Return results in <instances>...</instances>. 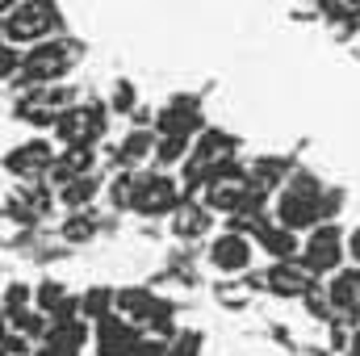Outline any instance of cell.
<instances>
[{
    "mask_svg": "<svg viewBox=\"0 0 360 356\" xmlns=\"http://www.w3.org/2000/svg\"><path fill=\"white\" fill-rule=\"evenodd\" d=\"M297 260L310 268L314 276H327V272H335V268L348 260V235L340 231V222H335V218H323V222H314V227L306 231V239H302V252H297Z\"/></svg>",
    "mask_w": 360,
    "mask_h": 356,
    "instance_id": "obj_6",
    "label": "cell"
},
{
    "mask_svg": "<svg viewBox=\"0 0 360 356\" xmlns=\"http://www.w3.org/2000/svg\"><path fill=\"white\" fill-rule=\"evenodd\" d=\"M348 260H352V265H360V227L348 235Z\"/></svg>",
    "mask_w": 360,
    "mask_h": 356,
    "instance_id": "obj_28",
    "label": "cell"
},
{
    "mask_svg": "<svg viewBox=\"0 0 360 356\" xmlns=\"http://www.w3.org/2000/svg\"><path fill=\"white\" fill-rule=\"evenodd\" d=\"M348 4H360V0H348Z\"/></svg>",
    "mask_w": 360,
    "mask_h": 356,
    "instance_id": "obj_30",
    "label": "cell"
},
{
    "mask_svg": "<svg viewBox=\"0 0 360 356\" xmlns=\"http://www.w3.org/2000/svg\"><path fill=\"white\" fill-rule=\"evenodd\" d=\"M96 193H101V177L96 172H84V177H72L68 184H59V205H68V210H89L92 201H96Z\"/></svg>",
    "mask_w": 360,
    "mask_h": 356,
    "instance_id": "obj_17",
    "label": "cell"
},
{
    "mask_svg": "<svg viewBox=\"0 0 360 356\" xmlns=\"http://www.w3.org/2000/svg\"><path fill=\"white\" fill-rule=\"evenodd\" d=\"M59 235H63L68 243H89L92 235H96V218H92V210H72Z\"/></svg>",
    "mask_w": 360,
    "mask_h": 356,
    "instance_id": "obj_20",
    "label": "cell"
},
{
    "mask_svg": "<svg viewBox=\"0 0 360 356\" xmlns=\"http://www.w3.org/2000/svg\"><path fill=\"white\" fill-rule=\"evenodd\" d=\"M51 164H55V147L46 139H38V134L4 151V172L17 180H42L51 172Z\"/></svg>",
    "mask_w": 360,
    "mask_h": 356,
    "instance_id": "obj_9",
    "label": "cell"
},
{
    "mask_svg": "<svg viewBox=\"0 0 360 356\" xmlns=\"http://www.w3.org/2000/svg\"><path fill=\"white\" fill-rule=\"evenodd\" d=\"M289 160H281V155H264V160H256L252 164V172H248V180L256 184V189H264V193H272V189H281L285 180H289Z\"/></svg>",
    "mask_w": 360,
    "mask_h": 356,
    "instance_id": "obj_18",
    "label": "cell"
},
{
    "mask_svg": "<svg viewBox=\"0 0 360 356\" xmlns=\"http://www.w3.org/2000/svg\"><path fill=\"white\" fill-rule=\"evenodd\" d=\"M51 130H55V139L63 147H96L105 139V130H109V105H101V101H76L72 109H63L55 117Z\"/></svg>",
    "mask_w": 360,
    "mask_h": 356,
    "instance_id": "obj_5",
    "label": "cell"
},
{
    "mask_svg": "<svg viewBox=\"0 0 360 356\" xmlns=\"http://www.w3.org/2000/svg\"><path fill=\"white\" fill-rule=\"evenodd\" d=\"M143 340V327L130 323L126 314L109 310L105 319L92 323V344H96V356H130V348Z\"/></svg>",
    "mask_w": 360,
    "mask_h": 356,
    "instance_id": "obj_10",
    "label": "cell"
},
{
    "mask_svg": "<svg viewBox=\"0 0 360 356\" xmlns=\"http://www.w3.org/2000/svg\"><path fill=\"white\" fill-rule=\"evenodd\" d=\"M109 201L117 205V210H130V193H134V168H122L117 177L109 180Z\"/></svg>",
    "mask_w": 360,
    "mask_h": 356,
    "instance_id": "obj_22",
    "label": "cell"
},
{
    "mask_svg": "<svg viewBox=\"0 0 360 356\" xmlns=\"http://www.w3.org/2000/svg\"><path fill=\"white\" fill-rule=\"evenodd\" d=\"M109 310H113V289H89V293L80 298V314L92 319V323H96V319H105Z\"/></svg>",
    "mask_w": 360,
    "mask_h": 356,
    "instance_id": "obj_21",
    "label": "cell"
},
{
    "mask_svg": "<svg viewBox=\"0 0 360 356\" xmlns=\"http://www.w3.org/2000/svg\"><path fill=\"white\" fill-rule=\"evenodd\" d=\"M197 348H201V336L197 331H176L168 340V356H197Z\"/></svg>",
    "mask_w": 360,
    "mask_h": 356,
    "instance_id": "obj_26",
    "label": "cell"
},
{
    "mask_svg": "<svg viewBox=\"0 0 360 356\" xmlns=\"http://www.w3.org/2000/svg\"><path fill=\"white\" fill-rule=\"evenodd\" d=\"M72 105H76V89H72L68 80H59V84H30V89H21L13 113H17L25 126H34V130H51L55 117H59L63 109H72Z\"/></svg>",
    "mask_w": 360,
    "mask_h": 356,
    "instance_id": "obj_4",
    "label": "cell"
},
{
    "mask_svg": "<svg viewBox=\"0 0 360 356\" xmlns=\"http://www.w3.org/2000/svg\"><path fill=\"white\" fill-rule=\"evenodd\" d=\"M76 63H80V46L72 38H63V34L42 38V42H34V46L21 51L17 84L21 89H30V84H59V80H68L76 72Z\"/></svg>",
    "mask_w": 360,
    "mask_h": 356,
    "instance_id": "obj_1",
    "label": "cell"
},
{
    "mask_svg": "<svg viewBox=\"0 0 360 356\" xmlns=\"http://www.w3.org/2000/svg\"><path fill=\"white\" fill-rule=\"evenodd\" d=\"M63 30V13L55 0H13L0 13V38L13 46H34L42 38H55Z\"/></svg>",
    "mask_w": 360,
    "mask_h": 356,
    "instance_id": "obj_2",
    "label": "cell"
},
{
    "mask_svg": "<svg viewBox=\"0 0 360 356\" xmlns=\"http://www.w3.org/2000/svg\"><path fill=\"white\" fill-rule=\"evenodd\" d=\"M256 248L269 252L272 260H293V256L302 252V235L289 231V227H281L276 218H264L260 231H256Z\"/></svg>",
    "mask_w": 360,
    "mask_h": 356,
    "instance_id": "obj_14",
    "label": "cell"
},
{
    "mask_svg": "<svg viewBox=\"0 0 360 356\" xmlns=\"http://www.w3.org/2000/svg\"><path fill=\"white\" fill-rule=\"evenodd\" d=\"M0 356H34V340L13 327H0Z\"/></svg>",
    "mask_w": 360,
    "mask_h": 356,
    "instance_id": "obj_23",
    "label": "cell"
},
{
    "mask_svg": "<svg viewBox=\"0 0 360 356\" xmlns=\"http://www.w3.org/2000/svg\"><path fill=\"white\" fill-rule=\"evenodd\" d=\"M348 356H360V331L352 336V348H348Z\"/></svg>",
    "mask_w": 360,
    "mask_h": 356,
    "instance_id": "obj_29",
    "label": "cell"
},
{
    "mask_svg": "<svg viewBox=\"0 0 360 356\" xmlns=\"http://www.w3.org/2000/svg\"><path fill=\"white\" fill-rule=\"evenodd\" d=\"M180 205V180L168 168L155 172H134V193H130V210L143 218H164Z\"/></svg>",
    "mask_w": 360,
    "mask_h": 356,
    "instance_id": "obj_7",
    "label": "cell"
},
{
    "mask_svg": "<svg viewBox=\"0 0 360 356\" xmlns=\"http://www.w3.org/2000/svg\"><path fill=\"white\" fill-rule=\"evenodd\" d=\"M214 227V210L205 201H180L172 210V235L176 239H201Z\"/></svg>",
    "mask_w": 360,
    "mask_h": 356,
    "instance_id": "obj_15",
    "label": "cell"
},
{
    "mask_svg": "<svg viewBox=\"0 0 360 356\" xmlns=\"http://www.w3.org/2000/svg\"><path fill=\"white\" fill-rule=\"evenodd\" d=\"M109 109H113V113H130V109H134V84H130V80H117V84H113Z\"/></svg>",
    "mask_w": 360,
    "mask_h": 356,
    "instance_id": "obj_27",
    "label": "cell"
},
{
    "mask_svg": "<svg viewBox=\"0 0 360 356\" xmlns=\"http://www.w3.org/2000/svg\"><path fill=\"white\" fill-rule=\"evenodd\" d=\"M205 260H210L214 272H226V276L248 272L252 260H256V239H252V235H243V231H222V235H214V239H210Z\"/></svg>",
    "mask_w": 360,
    "mask_h": 356,
    "instance_id": "obj_8",
    "label": "cell"
},
{
    "mask_svg": "<svg viewBox=\"0 0 360 356\" xmlns=\"http://www.w3.org/2000/svg\"><path fill=\"white\" fill-rule=\"evenodd\" d=\"M151 151H155V130L134 126V130L113 147V164H117V168H139V164L151 160Z\"/></svg>",
    "mask_w": 360,
    "mask_h": 356,
    "instance_id": "obj_16",
    "label": "cell"
},
{
    "mask_svg": "<svg viewBox=\"0 0 360 356\" xmlns=\"http://www.w3.org/2000/svg\"><path fill=\"white\" fill-rule=\"evenodd\" d=\"M188 143H193V139H184V134H155L151 160H155L160 168H176V164H184V155H188Z\"/></svg>",
    "mask_w": 360,
    "mask_h": 356,
    "instance_id": "obj_19",
    "label": "cell"
},
{
    "mask_svg": "<svg viewBox=\"0 0 360 356\" xmlns=\"http://www.w3.org/2000/svg\"><path fill=\"white\" fill-rule=\"evenodd\" d=\"M264 289L276 293V298H306V293H314V272L297 256L293 260H272L269 272H264Z\"/></svg>",
    "mask_w": 360,
    "mask_h": 356,
    "instance_id": "obj_12",
    "label": "cell"
},
{
    "mask_svg": "<svg viewBox=\"0 0 360 356\" xmlns=\"http://www.w3.org/2000/svg\"><path fill=\"white\" fill-rule=\"evenodd\" d=\"M17 72H21V46H13V42L0 38V84L17 80Z\"/></svg>",
    "mask_w": 360,
    "mask_h": 356,
    "instance_id": "obj_24",
    "label": "cell"
},
{
    "mask_svg": "<svg viewBox=\"0 0 360 356\" xmlns=\"http://www.w3.org/2000/svg\"><path fill=\"white\" fill-rule=\"evenodd\" d=\"M201 126H205V122H201V109H197L193 96H172V101L155 113V134H184V139H193Z\"/></svg>",
    "mask_w": 360,
    "mask_h": 356,
    "instance_id": "obj_13",
    "label": "cell"
},
{
    "mask_svg": "<svg viewBox=\"0 0 360 356\" xmlns=\"http://www.w3.org/2000/svg\"><path fill=\"white\" fill-rule=\"evenodd\" d=\"M323 180L314 177V172H289V180L276 189V222L281 227H289V231H310L314 222H323Z\"/></svg>",
    "mask_w": 360,
    "mask_h": 356,
    "instance_id": "obj_3",
    "label": "cell"
},
{
    "mask_svg": "<svg viewBox=\"0 0 360 356\" xmlns=\"http://www.w3.org/2000/svg\"><path fill=\"white\" fill-rule=\"evenodd\" d=\"M25 306H34V289H30V285H21V281H13V285L4 289V314L25 310Z\"/></svg>",
    "mask_w": 360,
    "mask_h": 356,
    "instance_id": "obj_25",
    "label": "cell"
},
{
    "mask_svg": "<svg viewBox=\"0 0 360 356\" xmlns=\"http://www.w3.org/2000/svg\"><path fill=\"white\" fill-rule=\"evenodd\" d=\"M323 298H327L331 314L360 319V265H340L335 272H327Z\"/></svg>",
    "mask_w": 360,
    "mask_h": 356,
    "instance_id": "obj_11",
    "label": "cell"
}]
</instances>
